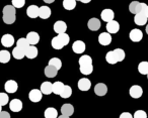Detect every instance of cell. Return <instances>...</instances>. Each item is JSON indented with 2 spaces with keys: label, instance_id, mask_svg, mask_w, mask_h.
<instances>
[{
  "label": "cell",
  "instance_id": "48",
  "mask_svg": "<svg viewBox=\"0 0 148 118\" xmlns=\"http://www.w3.org/2000/svg\"><path fill=\"white\" fill-rule=\"evenodd\" d=\"M145 31H146V33H147V35H148V24L146 25V29H145Z\"/></svg>",
  "mask_w": 148,
  "mask_h": 118
},
{
  "label": "cell",
  "instance_id": "13",
  "mask_svg": "<svg viewBox=\"0 0 148 118\" xmlns=\"http://www.w3.org/2000/svg\"><path fill=\"white\" fill-rule=\"evenodd\" d=\"M87 26H88V28L90 29V31H97L101 28V21H99V19L93 17V18H90L88 20V22H87Z\"/></svg>",
  "mask_w": 148,
  "mask_h": 118
},
{
  "label": "cell",
  "instance_id": "29",
  "mask_svg": "<svg viewBox=\"0 0 148 118\" xmlns=\"http://www.w3.org/2000/svg\"><path fill=\"white\" fill-rule=\"evenodd\" d=\"M10 53L8 51H0V63H8L10 61Z\"/></svg>",
  "mask_w": 148,
  "mask_h": 118
},
{
  "label": "cell",
  "instance_id": "26",
  "mask_svg": "<svg viewBox=\"0 0 148 118\" xmlns=\"http://www.w3.org/2000/svg\"><path fill=\"white\" fill-rule=\"evenodd\" d=\"M57 73H58V70L56 69L55 67H52V66L48 65L47 67L45 68V75H46V77L54 78V77H56Z\"/></svg>",
  "mask_w": 148,
  "mask_h": 118
},
{
  "label": "cell",
  "instance_id": "25",
  "mask_svg": "<svg viewBox=\"0 0 148 118\" xmlns=\"http://www.w3.org/2000/svg\"><path fill=\"white\" fill-rule=\"evenodd\" d=\"M63 87H64V84L62 82L58 81V82H55L54 84H52V92L56 95H60L63 90Z\"/></svg>",
  "mask_w": 148,
  "mask_h": 118
},
{
  "label": "cell",
  "instance_id": "42",
  "mask_svg": "<svg viewBox=\"0 0 148 118\" xmlns=\"http://www.w3.org/2000/svg\"><path fill=\"white\" fill-rule=\"evenodd\" d=\"M0 118H10V114L6 111L0 112Z\"/></svg>",
  "mask_w": 148,
  "mask_h": 118
},
{
  "label": "cell",
  "instance_id": "41",
  "mask_svg": "<svg viewBox=\"0 0 148 118\" xmlns=\"http://www.w3.org/2000/svg\"><path fill=\"white\" fill-rule=\"evenodd\" d=\"M133 118H147V114L143 110H137V111L134 113Z\"/></svg>",
  "mask_w": 148,
  "mask_h": 118
},
{
  "label": "cell",
  "instance_id": "1",
  "mask_svg": "<svg viewBox=\"0 0 148 118\" xmlns=\"http://www.w3.org/2000/svg\"><path fill=\"white\" fill-rule=\"evenodd\" d=\"M2 13H3L2 19L4 21V23H6V24H12V23H14L15 19H16V11H15V8L12 5H5L3 7Z\"/></svg>",
  "mask_w": 148,
  "mask_h": 118
},
{
  "label": "cell",
  "instance_id": "46",
  "mask_svg": "<svg viewBox=\"0 0 148 118\" xmlns=\"http://www.w3.org/2000/svg\"><path fill=\"white\" fill-rule=\"evenodd\" d=\"M79 1H81L82 3H89L91 0H79Z\"/></svg>",
  "mask_w": 148,
  "mask_h": 118
},
{
  "label": "cell",
  "instance_id": "43",
  "mask_svg": "<svg viewBox=\"0 0 148 118\" xmlns=\"http://www.w3.org/2000/svg\"><path fill=\"white\" fill-rule=\"evenodd\" d=\"M120 118H133V116H132V114L129 113V112H124V113H122L121 115H120Z\"/></svg>",
  "mask_w": 148,
  "mask_h": 118
},
{
  "label": "cell",
  "instance_id": "8",
  "mask_svg": "<svg viewBox=\"0 0 148 118\" xmlns=\"http://www.w3.org/2000/svg\"><path fill=\"white\" fill-rule=\"evenodd\" d=\"M1 43H2V45L5 47H12V45H14V37H13V35H9V33H6V35H4L1 37Z\"/></svg>",
  "mask_w": 148,
  "mask_h": 118
},
{
  "label": "cell",
  "instance_id": "32",
  "mask_svg": "<svg viewBox=\"0 0 148 118\" xmlns=\"http://www.w3.org/2000/svg\"><path fill=\"white\" fill-rule=\"evenodd\" d=\"M106 60H107L108 63L111 64V65H115V64L118 63L117 58H116V56H115V54H114L113 51L108 52L107 55H106Z\"/></svg>",
  "mask_w": 148,
  "mask_h": 118
},
{
  "label": "cell",
  "instance_id": "20",
  "mask_svg": "<svg viewBox=\"0 0 148 118\" xmlns=\"http://www.w3.org/2000/svg\"><path fill=\"white\" fill-rule=\"evenodd\" d=\"M25 57L29 58V59H35V58L38 57V49L35 47V45H29L25 52Z\"/></svg>",
  "mask_w": 148,
  "mask_h": 118
},
{
  "label": "cell",
  "instance_id": "35",
  "mask_svg": "<svg viewBox=\"0 0 148 118\" xmlns=\"http://www.w3.org/2000/svg\"><path fill=\"white\" fill-rule=\"evenodd\" d=\"M49 66L55 67L57 70H60L62 68V62H61V60L58 59V58H52L49 61Z\"/></svg>",
  "mask_w": 148,
  "mask_h": 118
},
{
  "label": "cell",
  "instance_id": "5",
  "mask_svg": "<svg viewBox=\"0 0 148 118\" xmlns=\"http://www.w3.org/2000/svg\"><path fill=\"white\" fill-rule=\"evenodd\" d=\"M42 97H43V94H42L41 90L38 89H33L29 94V98L32 102L34 103H38L42 100Z\"/></svg>",
  "mask_w": 148,
  "mask_h": 118
},
{
  "label": "cell",
  "instance_id": "21",
  "mask_svg": "<svg viewBox=\"0 0 148 118\" xmlns=\"http://www.w3.org/2000/svg\"><path fill=\"white\" fill-rule=\"evenodd\" d=\"M51 15V9L48 6H42L39 7V16L42 19H47Z\"/></svg>",
  "mask_w": 148,
  "mask_h": 118
},
{
  "label": "cell",
  "instance_id": "16",
  "mask_svg": "<svg viewBox=\"0 0 148 118\" xmlns=\"http://www.w3.org/2000/svg\"><path fill=\"white\" fill-rule=\"evenodd\" d=\"M106 27H107V31L110 35H111V33H117L120 29V24L118 21L112 20L107 23V26Z\"/></svg>",
  "mask_w": 148,
  "mask_h": 118
},
{
  "label": "cell",
  "instance_id": "24",
  "mask_svg": "<svg viewBox=\"0 0 148 118\" xmlns=\"http://www.w3.org/2000/svg\"><path fill=\"white\" fill-rule=\"evenodd\" d=\"M41 92L44 95H50L52 93V83L50 82H44L41 85Z\"/></svg>",
  "mask_w": 148,
  "mask_h": 118
},
{
  "label": "cell",
  "instance_id": "23",
  "mask_svg": "<svg viewBox=\"0 0 148 118\" xmlns=\"http://www.w3.org/2000/svg\"><path fill=\"white\" fill-rule=\"evenodd\" d=\"M147 17L144 13H137L135 14V17H134V21L137 25H144L147 22Z\"/></svg>",
  "mask_w": 148,
  "mask_h": 118
},
{
  "label": "cell",
  "instance_id": "30",
  "mask_svg": "<svg viewBox=\"0 0 148 118\" xmlns=\"http://www.w3.org/2000/svg\"><path fill=\"white\" fill-rule=\"evenodd\" d=\"M76 6V0H63V7L66 10H73Z\"/></svg>",
  "mask_w": 148,
  "mask_h": 118
},
{
  "label": "cell",
  "instance_id": "17",
  "mask_svg": "<svg viewBox=\"0 0 148 118\" xmlns=\"http://www.w3.org/2000/svg\"><path fill=\"white\" fill-rule=\"evenodd\" d=\"M77 85H78V88L80 91H88L91 87L90 81L88 79H86V78H82V79L79 80Z\"/></svg>",
  "mask_w": 148,
  "mask_h": 118
},
{
  "label": "cell",
  "instance_id": "33",
  "mask_svg": "<svg viewBox=\"0 0 148 118\" xmlns=\"http://www.w3.org/2000/svg\"><path fill=\"white\" fill-rule=\"evenodd\" d=\"M79 66H85V65H92V59L89 56L84 55L81 56L79 59Z\"/></svg>",
  "mask_w": 148,
  "mask_h": 118
},
{
  "label": "cell",
  "instance_id": "39",
  "mask_svg": "<svg viewBox=\"0 0 148 118\" xmlns=\"http://www.w3.org/2000/svg\"><path fill=\"white\" fill-rule=\"evenodd\" d=\"M9 102V97L7 94L5 93H0V105L5 106Z\"/></svg>",
  "mask_w": 148,
  "mask_h": 118
},
{
  "label": "cell",
  "instance_id": "34",
  "mask_svg": "<svg viewBox=\"0 0 148 118\" xmlns=\"http://www.w3.org/2000/svg\"><path fill=\"white\" fill-rule=\"evenodd\" d=\"M138 71L142 75H147L148 74V62H141L138 65Z\"/></svg>",
  "mask_w": 148,
  "mask_h": 118
},
{
  "label": "cell",
  "instance_id": "14",
  "mask_svg": "<svg viewBox=\"0 0 148 118\" xmlns=\"http://www.w3.org/2000/svg\"><path fill=\"white\" fill-rule=\"evenodd\" d=\"M66 29H67V24L62 20L56 21L55 24H54V31H55V33H57L58 35L65 33Z\"/></svg>",
  "mask_w": 148,
  "mask_h": 118
},
{
  "label": "cell",
  "instance_id": "9",
  "mask_svg": "<svg viewBox=\"0 0 148 118\" xmlns=\"http://www.w3.org/2000/svg\"><path fill=\"white\" fill-rule=\"evenodd\" d=\"M4 89L7 93H15L18 89V85L15 81L13 80H8V81L5 83L4 85Z\"/></svg>",
  "mask_w": 148,
  "mask_h": 118
},
{
  "label": "cell",
  "instance_id": "50",
  "mask_svg": "<svg viewBox=\"0 0 148 118\" xmlns=\"http://www.w3.org/2000/svg\"><path fill=\"white\" fill-rule=\"evenodd\" d=\"M147 79H148V74H147Z\"/></svg>",
  "mask_w": 148,
  "mask_h": 118
},
{
  "label": "cell",
  "instance_id": "31",
  "mask_svg": "<svg viewBox=\"0 0 148 118\" xmlns=\"http://www.w3.org/2000/svg\"><path fill=\"white\" fill-rule=\"evenodd\" d=\"M71 95H72V88L68 85H64L63 90H62L60 96L62 98H64V99H66V98H69Z\"/></svg>",
  "mask_w": 148,
  "mask_h": 118
},
{
  "label": "cell",
  "instance_id": "36",
  "mask_svg": "<svg viewBox=\"0 0 148 118\" xmlns=\"http://www.w3.org/2000/svg\"><path fill=\"white\" fill-rule=\"evenodd\" d=\"M16 47L25 52V50L29 47V43H27V39H19L18 41H16Z\"/></svg>",
  "mask_w": 148,
  "mask_h": 118
},
{
  "label": "cell",
  "instance_id": "27",
  "mask_svg": "<svg viewBox=\"0 0 148 118\" xmlns=\"http://www.w3.org/2000/svg\"><path fill=\"white\" fill-rule=\"evenodd\" d=\"M45 118H57L58 117V112L55 108L53 107H49L45 110Z\"/></svg>",
  "mask_w": 148,
  "mask_h": 118
},
{
  "label": "cell",
  "instance_id": "49",
  "mask_svg": "<svg viewBox=\"0 0 148 118\" xmlns=\"http://www.w3.org/2000/svg\"><path fill=\"white\" fill-rule=\"evenodd\" d=\"M1 111H2V106L0 105V112H1Z\"/></svg>",
  "mask_w": 148,
  "mask_h": 118
},
{
  "label": "cell",
  "instance_id": "22",
  "mask_svg": "<svg viewBox=\"0 0 148 118\" xmlns=\"http://www.w3.org/2000/svg\"><path fill=\"white\" fill-rule=\"evenodd\" d=\"M61 112H62V115L69 117V116H71L74 113V107L71 104H64L61 107Z\"/></svg>",
  "mask_w": 148,
  "mask_h": 118
},
{
  "label": "cell",
  "instance_id": "7",
  "mask_svg": "<svg viewBox=\"0 0 148 118\" xmlns=\"http://www.w3.org/2000/svg\"><path fill=\"white\" fill-rule=\"evenodd\" d=\"M25 39H27V43H29V45H36L40 41V35L36 31H31L27 33Z\"/></svg>",
  "mask_w": 148,
  "mask_h": 118
},
{
  "label": "cell",
  "instance_id": "15",
  "mask_svg": "<svg viewBox=\"0 0 148 118\" xmlns=\"http://www.w3.org/2000/svg\"><path fill=\"white\" fill-rule=\"evenodd\" d=\"M72 51L75 54H82L85 51V43L82 41H76L72 45Z\"/></svg>",
  "mask_w": 148,
  "mask_h": 118
},
{
  "label": "cell",
  "instance_id": "6",
  "mask_svg": "<svg viewBox=\"0 0 148 118\" xmlns=\"http://www.w3.org/2000/svg\"><path fill=\"white\" fill-rule=\"evenodd\" d=\"M129 93H130V96L134 99H138L142 96L143 94V89H142L140 86L138 85H133L129 90Z\"/></svg>",
  "mask_w": 148,
  "mask_h": 118
},
{
  "label": "cell",
  "instance_id": "51",
  "mask_svg": "<svg viewBox=\"0 0 148 118\" xmlns=\"http://www.w3.org/2000/svg\"><path fill=\"white\" fill-rule=\"evenodd\" d=\"M76 1H79V0H76Z\"/></svg>",
  "mask_w": 148,
  "mask_h": 118
},
{
  "label": "cell",
  "instance_id": "12",
  "mask_svg": "<svg viewBox=\"0 0 148 118\" xmlns=\"http://www.w3.org/2000/svg\"><path fill=\"white\" fill-rule=\"evenodd\" d=\"M9 108L13 112H19L23 109V102L19 99H13L9 102Z\"/></svg>",
  "mask_w": 148,
  "mask_h": 118
},
{
  "label": "cell",
  "instance_id": "28",
  "mask_svg": "<svg viewBox=\"0 0 148 118\" xmlns=\"http://www.w3.org/2000/svg\"><path fill=\"white\" fill-rule=\"evenodd\" d=\"M12 56L14 59L16 60H21L23 59V58L25 57V51H23L21 49H19V47H15L14 49H13L12 51Z\"/></svg>",
  "mask_w": 148,
  "mask_h": 118
},
{
  "label": "cell",
  "instance_id": "45",
  "mask_svg": "<svg viewBox=\"0 0 148 118\" xmlns=\"http://www.w3.org/2000/svg\"><path fill=\"white\" fill-rule=\"evenodd\" d=\"M144 14H145L146 17L148 18V5L146 6V9H145V11H144Z\"/></svg>",
  "mask_w": 148,
  "mask_h": 118
},
{
  "label": "cell",
  "instance_id": "38",
  "mask_svg": "<svg viewBox=\"0 0 148 118\" xmlns=\"http://www.w3.org/2000/svg\"><path fill=\"white\" fill-rule=\"evenodd\" d=\"M93 71V66L92 65H85L80 66V73L83 75H90Z\"/></svg>",
  "mask_w": 148,
  "mask_h": 118
},
{
  "label": "cell",
  "instance_id": "37",
  "mask_svg": "<svg viewBox=\"0 0 148 118\" xmlns=\"http://www.w3.org/2000/svg\"><path fill=\"white\" fill-rule=\"evenodd\" d=\"M113 52H114V54H115L116 58H117L118 63H119V62H122L124 59H125L126 54H125V52H124L122 49H116V50H114Z\"/></svg>",
  "mask_w": 148,
  "mask_h": 118
},
{
  "label": "cell",
  "instance_id": "11",
  "mask_svg": "<svg viewBox=\"0 0 148 118\" xmlns=\"http://www.w3.org/2000/svg\"><path fill=\"white\" fill-rule=\"evenodd\" d=\"M99 43L101 45H109L112 43V35L109 33H103L99 35Z\"/></svg>",
  "mask_w": 148,
  "mask_h": 118
},
{
  "label": "cell",
  "instance_id": "2",
  "mask_svg": "<svg viewBox=\"0 0 148 118\" xmlns=\"http://www.w3.org/2000/svg\"><path fill=\"white\" fill-rule=\"evenodd\" d=\"M70 41V37L66 33H61L58 35L57 37H55L51 41L52 47L55 50H61L63 49L65 45H67Z\"/></svg>",
  "mask_w": 148,
  "mask_h": 118
},
{
  "label": "cell",
  "instance_id": "18",
  "mask_svg": "<svg viewBox=\"0 0 148 118\" xmlns=\"http://www.w3.org/2000/svg\"><path fill=\"white\" fill-rule=\"evenodd\" d=\"M108 92V87L103 83H97L95 87V93L97 96H105Z\"/></svg>",
  "mask_w": 148,
  "mask_h": 118
},
{
  "label": "cell",
  "instance_id": "47",
  "mask_svg": "<svg viewBox=\"0 0 148 118\" xmlns=\"http://www.w3.org/2000/svg\"><path fill=\"white\" fill-rule=\"evenodd\" d=\"M57 118H69L68 116H64V115H60V116H58Z\"/></svg>",
  "mask_w": 148,
  "mask_h": 118
},
{
  "label": "cell",
  "instance_id": "3",
  "mask_svg": "<svg viewBox=\"0 0 148 118\" xmlns=\"http://www.w3.org/2000/svg\"><path fill=\"white\" fill-rule=\"evenodd\" d=\"M147 4L145 3H140L138 1H132L129 5V10L133 14H137V13H144L146 9Z\"/></svg>",
  "mask_w": 148,
  "mask_h": 118
},
{
  "label": "cell",
  "instance_id": "40",
  "mask_svg": "<svg viewBox=\"0 0 148 118\" xmlns=\"http://www.w3.org/2000/svg\"><path fill=\"white\" fill-rule=\"evenodd\" d=\"M11 3L14 8H21L25 6V0H11Z\"/></svg>",
  "mask_w": 148,
  "mask_h": 118
},
{
  "label": "cell",
  "instance_id": "19",
  "mask_svg": "<svg viewBox=\"0 0 148 118\" xmlns=\"http://www.w3.org/2000/svg\"><path fill=\"white\" fill-rule=\"evenodd\" d=\"M27 14L31 18H37L39 16V7L37 5H31V6H29L27 9Z\"/></svg>",
  "mask_w": 148,
  "mask_h": 118
},
{
  "label": "cell",
  "instance_id": "44",
  "mask_svg": "<svg viewBox=\"0 0 148 118\" xmlns=\"http://www.w3.org/2000/svg\"><path fill=\"white\" fill-rule=\"evenodd\" d=\"M55 0H44V2L48 3V4H50V3H53Z\"/></svg>",
  "mask_w": 148,
  "mask_h": 118
},
{
  "label": "cell",
  "instance_id": "10",
  "mask_svg": "<svg viewBox=\"0 0 148 118\" xmlns=\"http://www.w3.org/2000/svg\"><path fill=\"white\" fill-rule=\"evenodd\" d=\"M114 17H115V13L112 9H103L101 11V19L107 23L114 20Z\"/></svg>",
  "mask_w": 148,
  "mask_h": 118
},
{
  "label": "cell",
  "instance_id": "4",
  "mask_svg": "<svg viewBox=\"0 0 148 118\" xmlns=\"http://www.w3.org/2000/svg\"><path fill=\"white\" fill-rule=\"evenodd\" d=\"M129 37L132 41H134V43H138V41H140L142 39H143V33H142V31H140V29L134 28L130 31Z\"/></svg>",
  "mask_w": 148,
  "mask_h": 118
}]
</instances>
